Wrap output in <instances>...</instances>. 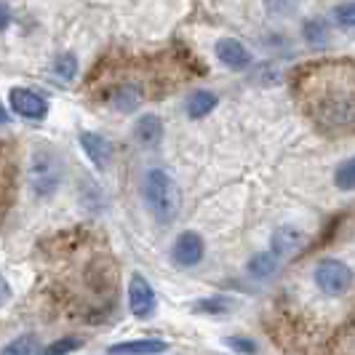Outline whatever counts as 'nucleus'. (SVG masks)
<instances>
[{
  "label": "nucleus",
  "mask_w": 355,
  "mask_h": 355,
  "mask_svg": "<svg viewBox=\"0 0 355 355\" xmlns=\"http://www.w3.org/2000/svg\"><path fill=\"white\" fill-rule=\"evenodd\" d=\"M43 286L62 310L102 320L115 307L118 270L107 241L91 232H67L43 246Z\"/></svg>",
  "instance_id": "f257e3e1"
},
{
  "label": "nucleus",
  "mask_w": 355,
  "mask_h": 355,
  "mask_svg": "<svg viewBox=\"0 0 355 355\" xmlns=\"http://www.w3.org/2000/svg\"><path fill=\"white\" fill-rule=\"evenodd\" d=\"M294 96L323 134H355V62H313L294 75Z\"/></svg>",
  "instance_id": "f03ea898"
},
{
  "label": "nucleus",
  "mask_w": 355,
  "mask_h": 355,
  "mask_svg": "<svg viewBox=\"0 0 355 355\" xmlns=\"http://www.w3.org/2000/svg\"><path fill=\"white\" fill-rule=\"evenodd\" d=\"M144 200H147V209L153 211V216L158 222H171L179 214V190L174 184V179L168 177L166 171L153 168L147 171L144 177Z\"/></svg>",
  "instance_id": "7ed1b4c3"
},
{
  "label": "nucleus",
  "mask_w": 355,
  "mask_h": 355,
  "mask_svg": "<svg viewBox=\"0 0 355 355\" xmlns=\"http://www.w3.org/2000/svg\"><path fill=\"white\" fill-rule=\"evenodd\" d=\"M62 179V163L51 150H37L30 163V187L35 196H51Z\"/></svg>",
  "instance_id": "20e7f679"
},
{
  "label": "nucleus",
  "mask_w": 355,
  "mask_h": 355,
  "mask_svg": "<svg viewBox=\"0 0 355 355\" xmlns=\"http://www.w3.org/2000/svg\"><path fill=\"white\" fill-rule=\"evenodd\" d=\"M315 284L323 294L329 297H339L353 286V270L339 262V259H323L315 267Z\"/></svg>",
  "instance_id": "39448f33"
},
{
  "label": "nucleus",
  "mask_w": 355,
  "mask_h": 355,
  "mask_svg": "<svg viewBox=\"0 0 355 355\" xmlns=\"http://www.w3.org/2000/svg\"><path fill=\"white\" fill-rule=\"evenodd\" d=\"M155 304H158V300H155V291H153L150 281L139 272H134L131 281H128V307H131V313L137 318H150L155 313Z\"/></svg>",
  "instance_id": "423d86ee"
},
{
  "label": "nucleus",
  "mask_w": 355,
  "mask_h": 355,
  "mask_svg": "<svg viewBox=\"0 0 355 355\" xmlns=\"http://www.w3.org/2000/svg\"><path fill=\"white\" fill-rule=\"evenodd\" d=\"M8 99H11L14 112L21 115V118H27V121H43V118L49 115V102H46L40 94H35V91L14 89L8 94Z\"/></svg>",
  "instance_id": "0eeeda50"
},
{
  "label": "nucleus",
  "mask_w": 355,
  "mask_h": 355,
  "mask_svg": "<svg viewBox=\"0 0 355 355\" xmlns=\"http://www.w3.org/2000/svg\"><path fill=\"white\" fill-rule=\"evenodd\" d=\"M203 238L198 232H182L177 241H174V249H171V257L179 267H196L200 259H203Z\"/></svg>",
  "instance_id": "6e6552de"
},
{
  "label": "nucleus",
  "mask_w": 355,
  "mask_h": 355,
  "mask_svg": "<svg viewBox=\"0 0 355 355\" xmlns=\"http://www.w3.org/2000/svg\"><path fill=\"white\" fill-rule=\"evenodd\" d=\"M216 56H219V62L227 64L230 70H246L251 62L246 46L238 43V40H232V37H225V40L216 43Z\"/></svg>",
  "instance_id": "1a4fd4ad"
},
{
  "label": "nucleus",
  "mask_w": 355,
  "mask_h": 355,
  "mask_svg": "<svg viewBox=\"0 0 355 355\" xmlns=\"http://www.w3.org/2000/svg\"><path fill=\"white\" fill-rule=\"evenodd\" d=\"M168 350L163 339H131V342H118L107 353L110 355H160Z\"/></svg>",
  "instance_id": "9d476101"
},
{
  "label": "nucleus",
  "mask_w": 355,
  "mask_h": 355,
  "mask_svg": "<svg viewBox=\"0 0 355 355\" xmlns=\"http://www.w3.org/2000/svg\"><path fill=\"white\" fill-rule=\"evenodd\" d=\"M80 147L86 150V155L94 160V166H99V168H105L110 158H112V144L107 142L105 137H99V134H91V131H83L80 134Z\"/></svg>",
  "instance_id": "9b49d317"
},
{
  "label": "nucleus",
  "mask_w": 355,
  "mask_h": 355,
  "mask_svg": "<svg viewBox=\"0 0 355 355\" xmlns=\"http://www.w3.org/2000/svg\"><path fill=\"white\" fill-rule=\"evenodd\" d=\"M11 184H14V153L8 144L0 142V216L8 206Z\"/></svg>",
  "instance_id": "f8f14e48"
},
{
  "label": "nucleus",
  "mask_w": 355,
  "mask_h": 355,
  "mask_svg": "<svg viewBox=\"0 0 355 355\" xmlns=\"http://www.w3.org/2000/svg\"><path fill=\"white\" fill-rule=\"evenodd\" d=\"M329 355H355V315L342 323L329 339Z\"/></svg>",
  "instance_id": "ddd939ff"
},
{
  "label": "nucleus",
  "mask_w": 355,
  "mask_h": 355,
  "mask_svg": "<svg viewBox=\"0 0 355 355\" xmlns=\"http://www.w3.org/2000/svg\"><path fill=\"white\" fill-rule=\"evenodd\" d=\"M134 137L137 142L144 144V147H153L163 139V123H160L158 115H142L137 125H134Z\"/></svg>",
  "instance_id": "4468645a"
},
{
  "label": "nucleus",
  "mask_w": 355,
  "mask_h": 355,
  "mask_svg": "<svg viewBox=\"0 0 355 355\" xmlns=\"http://www.w3.org/2000/svg\"><path fill=\"white\" fill-rule=\"evenodd\" d=\"M214 107H216V94H211V91H196L187 99V115L190 118H203V115L211 112Z\"/></svg>",
  "instance_id": "2eb2a0df"
},
{
  "label": "nucleus",
  "mask_w": 355,
  "mask_h": 355,
  "mask_svg": "<svg viewBox=\"0 0 355 355\" xmlns=\"http://www.w3.org/2000/svg\"><path fill=\"white\" fill-rule=\"evenodd\" d=\"M302 243V232L291 230V227H281V230L272 235V251L278 257H286Z\"/></svg>",
  "instance_id": "dca6fc26"
},
{
  "label": "nucleus",
  "mask_w": 355,
  "mask_h": 355,
  "mask_svg": "<svg viewBox=\"0 0 355 355\" xmlns=\"http://www.w3.org/2000/svg\"><path fill=\"white\" fill-rule=\"evenodd\" d=\"M275 270H278V254H275V251L257 254V257L249 262V272L254 275V278H270Z\"/></svg>",
  "instance_id": "f3484780"
},
{
  "label": "nucleus",
  "mask_w": 355,
  "mask_h": 355,
  "mask_svg": "<svg viewBox=\"0 0 355 355\" xmlns=\"http://www.w3.org/2000/svg\"><path fill=\"white\" fill-rule=\"evenodd\" d=\"M302 35L310 46H318L320 49V46L329 43V24H326L323 19H310V21H304Z\"/></svg>",
  "instance_id": "a211bd4d"
},
{
  "label": "nucleus",
  "mask_w": 355,
  "mask_h": 355,
  "mask_svg": "<svg viewBox=\"0 0 355 355\" xmlns=\"http://www.w3.org/2000/svg\"><path fill=\"white\" fill-rule=\"evenodd\" d=\"M37 353V337L35 334H21V337L11 339L0 355H35Z\"/></svg>",
  "instance_id": "6ab92c4d"
},
{
  "label": "nucleus",
  "mask_w": 355,
  "mask_h": 355,
  "mask_svg": "<svg viewBox=\"0 0 355 355\" xmlns=\"http://www.w3.org/2000/svg\"><path fill=\"white\" fill-rule=\"evenodd\" d=\"M80 345H83L80 337H62V339H56V342H51L49 347L37 350V355H70V353H75Z\"/></svg>",
  "instance_id": "aec40b11"
},
{
  "label": "nucleus",
  "mask_w": 355,
  "mask_h": 355,
  "mask_svg": "<svg viewBox=\"0 0 355 355\" xmlns=\"http://www.w3.org/2000/svg\"><path fill=\"white\" fill-rule=\"evenodd\" d=\"M334 184L339 190H355V158L345 160L334 174Z\"/></svg>",
  "instance_id": "412c9836"
},
{
  "label": "nucleus",
  "mask_w": 355,
  "mask_h": 355,
  "mask_svg": "<svg viewBox=\"0 0 355 355\" xmlns=\"http://www.w3.org/2000/svg\"><path fill=\"white\" fill-rule=\"evenodd\" d=\"M53 72H56V78H62V80H72V78H75V72H78V59H75L72 53L59 56Z\"/></svg>",
  "instance_id": "4be33fe9"
},
{
  "label": "nucleus",
  "mask_w": 355,
  "mask_h": 355,
  "mask_svg": "<svg viewBox=\"0 0 355 355\" xmlns=\"http://www.w3.org/2000/svg\"><path fill=\"white\" fill-rule=\"evenodd\" d=\"M334 19L339 21V27L353 30V33H355V3H342V6H337Z\"/></svg>",
  "instance_id": "5701e85b"
},
{
  "label": "nucleus",
  "mask_w": 355,
  "mask_h": 355,
  "mask_svg": "<svg viewBox=\"0 0 355 355\" xmlns=\"http://www.w3.org/2000/svg\"><path fill=\"white\" fill-rule=\"evenodd\" d=\"M225 345H227V347H232L235 353L257 355V342H254V339H246V337H227V339H225Z\"/></svg>",
  "instance_id": "b1692460"
},
{
  "label": "nucleus",
  "mask_w": 355,
  "mask_h": 355,
  "mask_svg": "<svg viewBox=\"0 0 355 355\" xmlns=\"http://www.w3.org/2000/svg\"><path fill=\"white\" fill-rule=\"evenodd\" d=\"M196 307L200 313H227L232 307V302L230 300H200Z\"/></svg>",
  "instance_id": "393cba45"
},
{
  "label": "nucleus",
  "mask_w": 355,
  "mask_h": 355,
  "mask_svg": "<svg viewBox=\"0 0 355 355\" xmlns=\"http://www.w3.org/2000/svg\"><path fill=\"white\" fill-rule=\"evenodd\" d=\"M294 8H297V0H267V11L270 14H278V17L291 14Z\"/></svg>",
  "instance_id": "a878e982"
},
{
  "label": "nucleus",
  "mask_w": 355,
  "mask_h": 355,
  "mask_svg": "<svg viewBox=\"0 0 355 355\" xmlns=\"http://www.w3.org/2000/svg\"><path fill=\"white\" fill-rule=\"evenodd\" d=\"M11 300V286H8V281L0 275V307Z\"/></svg>",
  "instance_id": "bb28decb"
},
{
  "label": "nucleus",
  "mask_w": 355,
  "mask_h": 355,
  "mask_svg": "<svg viewBox=\"0 0 355 355\" xmlns=\"http://www.w3.org/2000/svg\"><path fill=\"white\" fill-rule=\"evenodd\" d=\"M8 21H11V11H8V6H6V3H0V30H6V27H8Z\"/></svg>",
  "instance_id": "cd10ccee"
},
{
  "label": "nucleus",
  "mask_w": 355,
  "mask_h": 355,
  "mask_svg": "<svg viewBox=\"0 0 355 355\" xmlns=\"http://www.w3.org/2000/svg\"><path fill=\"white\" fill-rule=\"evenodd\" d=\"M3 123H8V112H6V107L0 105V125Z\"/></svg>",
  "instance_id": "c85d7f7f"
}]
</instances>
